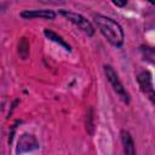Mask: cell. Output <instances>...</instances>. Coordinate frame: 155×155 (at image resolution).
Segmentation results:
<instances>
[{"label":"cell","instance_id":"obj_1","mask_svg":"<svg viewBox=\"0 0 155 155\" xmlns=\"http://www.w3.org/2000/svg\"><path fill=\"white\" fill-rule=\"evenodd\" d=\"M94 22H96L97 27L99 28L101 33L105 36V39L113 46L120 47L124 44V31L119 23H116L114 19L102 16V15H96Z\"/></svg>","mask_w":155,"mask_h":155},{"label":"cell","instance_id":"obj_2","mask_svg":"<svg viewBox=\"0 0 155 155\" xmlns=\"http://www.w3.org/2000/svg\"><path fill=\"white\" fill-rule=\"evenodd\" d=\"M104 71H105L107 79H108L109 82L111 84L114 91L120 96V98H121L124 102L128 103V102H130V97H128V94H127L125 87L122 86V84H121V81H120V79H119V76H117V74L115 73V70H114L110 65H104Z\"/></svg>","mask_w":155,"mask_h":155},{"label":"cell","instance_id":"obj_3","mask_svg":"<svg viewBox=\"0 0 155 155\" xmlns=\"http://www.w3.org/2000/svg\"><path fill=\"white\" fill-rule=\"evenodd\" d=\"M59 13L62 16H64L65 18H68L70 22H73L75 25H78L82 31H85L87 35H93L94 33V29L92 27V24L90 23V21H87L84 16L79 15V13H74V12H70V11H67V10H61Z\"/></svg>","mask_w":155,"mask_h":155},{"label":"cell","instance_id":"obj_4","mask_svg":"<svg viewBox=\"0 0 155 155\" xmlns=\"http://www.w3.org/2000/svg\"><path fill=\"white\" fill-rule=\"evenodd\" d=\"M138 84L143 93H145L151 101H154V87H153V78L150 71H143L138 75Z\"/></svg>","mask_w":155,"mask_h":155},{"label":"cell","instance_id":"obj_5","mask_svg":"<svg viewBox=\"0 0 155 155\" xmlns=\"http://www.w3.org/2000/svg\"><path fill=\"white\" fill-rule=\"evenodd\" d=\"M39 147L38 140L35 139L34 136L24 133L19 137L18 139V147H17V153H25V151H31Z\"/></svg>","mask_w":155,"mask_h":155},{"label":"cell","instance_id":"obj_6","mask_svg":"<svg viewBox=\"0 0 155 155\" xmlns=\"http://www.w3.org/2000/svg\"><path fill=\"white\" fill-rule=\"evenodd\" d=\"M23 18H45V19H53L56 17V13L51 10H30V11H23L21 13Z\"/></svg>","mask_w":155,"mask_h":155},{"label":"cell","instance_id":"obj_7","mask_svg":"<svg viewBox=\"0 0 155 155\" xmlns=\"http://www.w3.org/2000/svg\"><path fill=\"white\" fill-rule=\"evenodd\" d=\"M121 140L124 144V149L126 154H134V144L132 140V137L130 136L128 132L122 131L121 132Z\"/></svg>","mask_w":155,"mask_h":155},{"label":"cell","instance_id":"obj_8","mask_svg":"<svg viewBox=\"0 0 155 155\" xmlns=\"http://www.w3.org/2000/svg\"><path fill=\"white\" fill-rule=\"evenodd\" d=\"M45 35L50 39V40H52V41H54V42H57L58 45H61V46H63L67 51H70V46L61 38V36H58L56 33H53L52 30H48V29H45Z\"/></svg>","mask_w":155,"mask_h":155},{"label":"cell","instance_id":"obj_9","mask_svg":"<svg viewBox=\"0 0 155 155\" xmlns=\"http://www.w3.org/2000/svg\"><path fill=\"white\" fill-rule=\"evenodd\" d=\"M116 6H120V7H122V6H125L126 4H127V1L128 0H111Z\"/></svg>","mask_w":155,"mask_h":155},{"label":"cell","instance_id":"obj_10","mask_svg":"<svg viewBox=\"0 0 155 155\" xmlns=\"http://www.w3.org/2000/svg\"><path fill=\"white\" fill-rule=\"evenodd\" d=\"M148 1H149L150 4H154V2H155V0H148Z\"/></svg>","mask_w":155,"mask_h":155}]
</instances>
